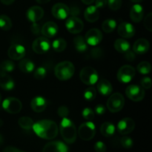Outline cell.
Returning <instances> with one entry per match:
<instances>
[{"instance_id":"cell-1","label":"cell","mask_w":152,"mask_h":152,"mask_svg":"<svg viewBox=\"0 0 152 152\" xmlns=\"http://www.w3.org/2000/svg\"><path fill=\"white\" fill-rule=\"evenodd\" d=\"M32 129L39 137L45 140H53L58 135L59 127L54 121L42 120L34 123Z\"/></svg>"},{"instance_id":"cell-2","label":"cell","mask_w":152,"mask_h":152,"mask_svg":"<svg viewBox=\"0 0 152 152\" xmlns=\"http://www.w3.org/2000/svg\"><path fill=\"white\" fill-rule=\"evenodd\" d=\"M59 131L62 137L65 142L68 144L74 143L77 137V132L76 126L70 119L65 117L60 122Z\"/></svg>"},{"instance_id":"cell-3","label":"cell","mask_w":152,"mask_h":152,"mask_svg":"<svg viewBox=\"0 0 152 152\" xmlns=\"http://www.w3.org/2000/svg\"><path fill=\"white\" fill-rule=\"evenodd\" d=\"M75 72V67L74 64L69 61H63L55 66L54 74L58 80L61 81H66L70 80L74 76Z\"/></svg>"},{"instance_id":"cell-4","label":"cell","mask_w":152,"mask_h":152,"mask_svg":"<svg viewBox=\"0 0 152 152\" xmlns=\"http://www.w3.org/2000/svg\"><path fill=\"white\" fill-rule=\"evenodd\" d=\"M80 78L84 84L93 86L98 82L99 75L94 68L90 66H86L80 71Z\"/></svg>"},{"instance_id":"cell-5","label":"cell","mask_w":152,"mask_h":152,"mask_svg":"<svg viewBox=\"0 0 152 152\" xmlns=\"http://www.w3.org/2000/svg\"><path fill=\"white\" fill-rule=\"evenodd\" d=\"M77 133L81 140L89 141L93 139L96 134V126L92 122L87 121L80 125Z\"/></svg>"},{"instance_id":"cell-6","label":"cell","mask_w":152,"mask_h":152,"mask_svg":"<svg viewBox=\"0 0 152 152\" xmlns=\"http://www.w3.org/2000/svg\"><path fill=\"white\" fill-rule=\"evenodd\" d=\"M125 105V99L123 94L117 92L111 95L107 101V108L111 112H119L123 108Z\"/></svg>"},{"instance_id":"cell-7","label":"cell","mask_w":152,"mask_h":152,"mask_svg":"<svg viewBox=\"0 0 152 152\" xmlns=\"http://www.w3.org/2000/svg\"><path fill=\"white\" fill-rule=\"evenodd\" d=\"M2 108L9 114H19L22 108V103L16 97H7L2 102Z\"/></svg>"},{"instance_id":"cell-8","label":"cell","mask_w":152,"mask_h":152,"mask_svg":"<svg viewBox=\"0 0 152 152\" xmlns=\"http://www.w3.org/2000/svg\"><path fill=\"white\" fill-rule=\"evenodd\" d=\"M135 74H136V71L134 67L129 65H125L119 69L117 76V80L121 83L127 84L133 80Z\"/></svg>"},{"instance_id":"cell-9","label":"cell","mask_w":152,"mask_h":152,"mask_svg":"<svg viewBox=\"0 0 152 152\" xmlns=\"http://www.w3.org/2000/svg\"><path fill=\"white\" fill-rule=\"evenodd\" d=\"M126 94L134 102H140L145 97V90L137 85H130L126 89Z\"/></svg>"},{"instance_id":"cell-10","label":"cell","mask_w":152,"mask_h":152,"mask_svg":"<svg viewBox=\"0 0 152 152\" xmlns=\"http://www.w3.org/2000/svg\"><path fill=\"white\" fill-rule=\"evenodd\" d=\"M51 47L50 40L45 37H40L36 39L32 43V49L37 54H43L50 50Z\"/></svg>"},{"instance_id":"cell-11","label":"cell","mask_w":152,"mask_h":152,"mask_svg":"<svg viewBox=\"0 0 152 152\" xmlns=\"http://www.w3.org/2000/svg\"><path fill=\"white\" fill-rule=\"evenodd\" d=\"M65 28L67 31L73 34H78L83 31V22L77 16H71L65 22Z\"/></svg>"},{"instance_id":"cell-12","label":"cell","mask_w":152,"mask_h":152,"mask_svg":"<svg viewBox=\"0 0 152 152\" xmlns=\"http://www.w3.org/2000/svg\"><path fill=\"white\" fill-rule=\"evenodd\" d=\"M84 38L88 45L96 46L102 42L103 36L100 30L97 28H91L86 33Z\"/></svg>"},{"instance_id":"cell-13","label":"cell","mask_w":152,"mask_h":152,"mask_svg":"<svg viewBox=\"0 0 152 152\" xmlns=\"http://www.w3.org/2000/svg\"><path fill=\"white\" fill-rule=\"evenodd\" d=\"M26 54V49L22 45L15 43L11 45L7 50L9 58L13 60H20L23 59Z\"/></svg>"},{"instance_id":"cell-14","label":"cell","mask_w":152,"mask_h":152,"mask_svg":"<svg viewBox=\"0 0 152 152\" xmlns=\"http://www.w3.org/2000/svg\"><path fill=\"white\" fill-rule=\"evenodd\" d=\"M135 129V122L133 119L126 117L122 119L117 123V129L120 134L126 135L133 132Z\"/></svg>"},{"instance_id":"cell-15","label":"cell","mask_w":152,"mask_h":152,"mask_svg":"<svg viewBox=\"0 0 152 152\" xmlns=\"http://www.w3.org/2000/svg\"><path fill=\"white\" fill-rule=\"evenodd\" d=\"M52 14L56 19L63 20L68 18L70 14V9L64 3H56L52 7Z\"/></svg>"},{"instance_id":"cell-16","label":"cell","mask_w":152,"mask_h":152,"mask_svg":"<svg viewBox=\"0 0 152 152\" xmlns=\"http://www.w3.org/2000/svg\"><path fill=\"white\" fill-rule=\"evenodd\" d=\"M118 34L124 39L132 38L134 36L136 30L132 23L128 22H123L119 25L117 28Z\"/></svg>"},{"instance_id":"cell-17","label":"cell","mask_w":152,"mask_h":152,"mask_svg":"<svg viewBox=\"0 0 152 152\" xmlns=\"http://www.w3.org/2000/svg\"><path fill=\"white\" fill-rule=\"evenodd\" d=\"M44 16V10L39 6H32L29 7L26 12L27 19L33 22H37L42 19Z\"/></svg>"},{"instance_id":"cell-18","label":"cell","mask_w":152,"mask_h":152,"mask_svg":"<svg viewBox=\"0 0 152 152\" xmlns=\"http://www.w3.org/2000/svg\"><path fill=\"white\" fill-rule=\"evenodd\" d=\"M42 152H68V148L61 141H51L45 145Z\"/></svg>"},{"instance_id":"cell-19","label":"cell","mask_w":152,"mask_h":152,"mask_svg":"<svg viewBox=\"0 0 152 152\" xmlns=\"http://www.w3.org/2000/svg\"><path fill=\"white\" fill-rule=\"evenodd\" d=\"M41 33L46 38H52L58 33V25L54 22H48L41 28Z\"/></svg>"},{"instance_id":"cell-20","label":"cell","mask_w":152,"mask_h":152,"mask_svg":"<svg viewBox=\"0 0 152 152\" xmlns=\"http://www.w3.org/2000/svg\"><path fill=\"white\" fill-rule=\"evenodd\" d=\"M150 48V43L147 39L143 38L137 40L133 45V50L137 54H145Z\"/></svg>"},{"instance_id":"cell-21","label":"cell","mask_w":152,"mask_h":152,"mask_svg":"<svg viewBox=\"0 0 152 152\" xmlns=\"http://www.w3.org/2000/svg\"><path fill=\"white\" fill-rule=\"evenodd\" d=\"M31 107L34 112H42L47 107V100L42 96H35L31 100Z\"/></svg>"},{"instance_id":"cell-22","label":"cell","mask_w":152,"mask_h":152,"mask_svg":"<svg viewBox=\"0 0 152 152\" xmlns=\"http://www.w3.org/2000/svg\"><path fill=\"white\" fill-rule=\"evenodd\" d=\"M84 17L86 21L93 23L96 22L99 18V11L95 5H89L85 10Z\"/></svg>"},{"instance_id":"cell-23","label":"cell","mask_w":152,"mask_h":152,"mask_svg":"<svg viewBox=\"0 0 152 152\" xmlns=\"http://www.w3.org/2000/svg\"><path fill=\"white\" fill-rule=\"evenodd\" d=\"M144 10L143 7L139 3L134 4L130 10V17L132 20L135 23L140 22L143 18Z\"/></svg>"},{"instance_id":"cell-24","label":"cell","mask_w":152,"mask_h":152,"mask_svg":"<svg viewBox=\"0 0 152 152\" xmlns=\"http://www.w3.org/2000/svg\"><path fill=\"white\" fill-rule=\"evenodd\" d=\"M97 91L102 96H109L112 93L113 88L111 83L105 79H102L97 83Z\"/></svg>"},{"instance_id":"cell-25","label":"cell","mask_w":152,"mask_h":152,"mask_svg":"<svg viewBox=\"0 0 152 152\" xmlns=\"http://www.w3.org/2000/svg\"><path fill=\"white\" fill-rule=\"evenodd\" d=\"M0 87L4 91H11L15 87V82L6 73H2L0 75Z\"/></svg>"},{"instance_id":"cell-26","label":"cell","mask_w":152,"mask_h":152,"mask_svg":"<svg viewBox=\"0 0 152 152\" xmlns=\"http://www.w3.org/2000/svg\"><path fill=\"white\" fill-rule=\"evenodd\" d=\"M19 63V68L21 71L25 74H29L35 70V64L29 59H20Z\"/></svg>"},{"instance_id":"cell-27","label":"cell","mask_w":152,"mask_h":152,"mask_svg":"<svg viewBox=\"0 0 152 152\" xmlns=\"http://www.w3.org/2000/svg\"><path fill=\"white\" fill-rule=\"evenodd\" d=\"M114 48L120 53H125L129 51L131 48L130 43L124 39H117L114 42Z\"/></svg>"},{"instance_id":"cell-28","label":"cell","mask_w":152,"mask_h":152,"mask_svg":"<svg viewBox=\"0 0 152 152\" xmlns=\"http://www.w3.org/2000/svg\"><path fill=\"white\" fill-rule=\"evenodd\" d=\"M74 45L76 50L79 53H84L88 50V45L86 42V39L83 36H76L74 38Z\"/></svg>"},{"instance_id":"cell-29","label":"cell","mask_w":152,"mask_h":152,"mask_svg":"<svg viewBox=\"0 0 152 152\" xmlns=\"http://www.w3.org/2000/svg\"><path fill=\"white\" fill-rule=\"evenodd\" d=\"M116 127L111 122H105L100 127V132L102 136L105 137H110L115 133Z\"/></svg>"},{"instance_id":"cell-30","label":"cell","mask_w":152,"mask_h":152,"mask_svg":"<svg viewBox=\"0 0 152 152\" xmlns=\"http://www.w3.org/2000/svg\"><path fill=\"white\" fill-rule=\"evenodd\" d=\"M117 28V22L113 19H108L102 22V28L104 32L109 34L113 32Z\"/></svg>"},{"instance_id":"cell-31","label":"cell","mask_w":152,"mask_h":152,"mask_svg":"<svg viewBox=\"0 0 152 152\" xmlns=\"http://www.w3.org/2000/svg\"><path fill=\"white\" fill-rule=\"evenodd\" d=\"M51 46L55 51L58 52V53H60V52H62L63 50H65V49L66 48L67 42L64 39L58 38L52 42Z\"/></svg>"},{"instance_id":"cell-32","label":"cell","mask_w":152,"mask_h":152,"mask_svg":"<svg viewBox=\"0 0 152 152\" xmlns=\"http://www.w3.org/2000/svg\"><path fill=\"white\" fill-rule=\"evenodd\" d=\"M12 28V21L7 15H0V29L2 31H10Z\"/></svg>"},{"instance_id":"cell-33","label":"cell","mask_w":152,"mask_h":152,"mask_svg":"<svg viewBox=\"0 0 152 152\" xmlns=\"http://www.w3.org/2000/svg\"><path fill=\"white\" fill-rule=\"evenodd\" d=\"M18 123H19V126L21 128H22L23 129L25 130H30V129H32L33 125H34V120L29 117H26V116H24V117H20L18 120Z\"/></svg>"},{"instance_id":"cell-34","label":"cell","mask_w":152,"mask_h":152,"mask_svg":"<svg viewBox=\"0 0 152 152\" xmlns=\"http://www.w3.org/2000/svg\"><path fill=\"white\" fill-rule=\"evenodd\" d=\"M137 69L138 72L140 73L141 74L146 75V74H148L151 72V65L150 62H146V61H142V62H140L138 64Z\"/></svg>"},{"instance_id":"cell-35","label":"cell","mask_w":152,"mask_h":152,"mask_svg":"<svg viewBox=\"0 0 152 152\" xmlns=\"http://www.w3.org/2000/svg\"><path fill=\"white\" fill-rule=\"evenodd\" d=\"M1 69L3 73H10L14 71L15 64L11 60H4L1 64Z\"/></svg>"},{"instance_id":"cell-36","label":"cell","mask_w":152,"mask_h":152,"mask_svg":"<svg viewBox=\"0 0 152 152\" xmlns=\"http://www.w3.org/2000/svg\"><path fill=\"white\" fill-rule=\"evenodd\" d=\"M96 96V90L94 87H89L84 92V98L87 101H93Z\"/></svg>"},{"instance_id":"cell-37","label":"cell","mask_w":152,"mask_h":152,"mask_svg":"<svg viewBox=\"0 0 152 152\" xmlns=\"http://www.w3.org/2000/svg\"><path fill=\"white\" fill-rule=\"evenodd\" d=\"M46 75H47V70H46V68L45 67L42 66H40L39 68H37L34 72V78L39 80H43L46 77Z\"/></svg>"},{"instance_id":"cell-38","label":"cell","mask_w":152,"mask_h":152,"mask_svg":"<svg viewBox=\"0 0 152 152\" xmlns=\"http://www.w3.org/2000/svg\"><path fill=\"white\" fill-rule=\"evenodd\" d=\"M82 115H83V118L85 120H88V121H91V120H94V111L90 108H86L83 109V112H82Z\"/></svg>"},{"instance_id":"cell-39","label":"cell","mask_w":152,"mask_h":152,"mask_svg":"<svg viewBox=\"0 0 152 152\" xmlns=\"http://www.w3.org/2000/svg\"><path fill=\"white\" fill-rule=\"evenodd\" d=\"M107 4L112 10H117L121 7L122 0H107Z\"/></svg>"},{"instance_id":"cell-40","label":"cell","mask_w":152,"mask_h":152,"mask_svg":"<svg viewBox=\"0 0 152 152\" xmlns=\"http://www.w3.org/2000/svg\"><path fill=\"white\" fill-rule=\"evenodd\" d=\"M121 145H123V147L126 149H129V148H132L134 145L133 140L131 137L127 136L123 137L121 139Z\"/></svg>"},{"instance_id":"cell-41","label":"cell","mask_w":152,"mask_h":152,"mask_svg":"<svg viewBox=\"0 0 152 152\" xmlns=\"http://www.w3.org/2000/svg\"><path fill=\"white\" fill-rule=\"evenodd\" d=\"M144 26L148 31H152V13H149L144 19Z\"/></svg>"},{"instance_id":"cell-42","label":"cell","mask_w":152,"mask_h":152,"mask_svg":"<svg viewBox=\"0 0 152 152\" xmlns=\"http://www.w3.org/2000/svg\"><path fill=\"white\" fill-rule=\"evenodd\" d=\"M57 114L62 118L68 117V114H69V110H68V107L65 106V105H61L58 108Z\"/></svg>"},{"instance_id":"cell-43","label":"cell","mask_w":152,"mask_h":152,"mask_svg":"<svg viewBox=\"0 0 152 152\" xmlns=\"http://www.w3.org/2000/svg\"><path fill=\"white\" fill-rule=\"evenodd\" d=\"M141 86L142 88L150 89L151 87V80L150 77H145L141 80Z\"/></svg>"},{"instance_id":"cell-44","label":"cell","mask_w":152,"mask_h":152,"mask_svg":"<svg viewBox=\"0 0 152 152\" xmlns=\"http://www.w3.org/2000/svg\"><path fill=\"white\" fill-rule=\"evenodd\" d=\"M94 150L96 152H105L106 151V145L102 141H98L94 144Z\"/></svg>"},{"instance_id":"cell-45","label":"cell","mask_w":152,"mask_h":152,"mask_svg":"<svg viewBox=\"0 0 152 152\" xmlns=\"http://www.w3.org/2000/svg\"><path fill=\"white\" fill-rule=\"evenodd\" d=\"M94 111L96 114H99V115H102V114H105V111H106V108H105V107L103 105H102V104H99V105H96Z\"/></svg>"},{"instance_id":"cell-46","label":"cell","mask_w":152,"mask_h":152,"mask_svg":"<svg viewBox=\"0 0 152 152\" xmlns=\"http://www.w3.org/2000/svg\"><path fill=\"white\" fill-rule=\"evenodd\" d=\"M31 29V32H32L34 34H35V35H38V34L40 33V31H41L40 25H39L37 22H33Z\"/></svg>"},{"instance_id":"cell-47","label":"cell","mask_w":152,"mask_h":152,"mask_svg":"<svg viewBox=\"0 0 152 152\" xmlns=\"http://www.w3.org/2000/svg\"><path fill=\"white\" fill-rule=\"evenodd\" d=\"M95 6L97 8H102L107 5V0H95Z\"/></svg>"},{"instance_id":"cell-48","label":"cell","mask_w":152,"mask_h":152,"mask_svg":"<svg viewBox=\"0 0 152 152\" xmlns=\"http://www.w3.org/2000/svg\"><path fill=\"white\" fill-rule=\"evenodd\" d=\"M3 152H26V151L19 149V148H16V147L7 146L4 148Z\"/></svg>"},{"instance_id":"cell-49","label":"cell","mask_w":152,"mask_h":152,"mask_svg":"<svg viewBox=\"0 0 152 152\" xmlns=\"http://www.w3.org/2000/svg\"><path fill=\"white\" fill-rule=\"evenodd\" d=\"M126 53V56H125V57L126 58V59H127V60L133 61L135 59V57H136V56H135L134 52H132L129 50V51L126 52V53Z\"/></svg>"},{"instance_id":"cell-50","label":"cell","mask_w":152,"mask_h":152,"mask_svg":"<svg viewBox=\"0 0 152 152\" xmlns=\"http://www.w3.org/2000/svg\"><path fill=\"white\" fill-rule=\"evenodd\" d=\"M0 1L2 4H5V5H10V4H13L15 0H0Z\"/></svg>"},{"instance_id":"cell-51","label":"cell","mask_w":152,"mask_h":152,"mask_svg":"<svg viewBox=\"0 0 152 152\" xmlns=\"http://www.w3.org/2000/svg\"><path fill=\"white\" fill-rule=\"evenodd\" d=\"M81 1H83V4H87V5H91V4L94 2L95 0H81Z\"/></svg>"},{"instance_id":"cell-52","label":"cell","mask_w":152,"mask_h":152,"mask_svg":"<svg viewBox=\"0 0 152 152\" xmlns=\"http://www.w3.org/2000/svg\"><path fill=\"white\" fill-rule=\"evenodd\" d=\"M36 1L39 4H46V3L49 2L50 0H36Z\"/></svg>"},{"instance_id":"cell-53","label":"cell","mask_w":152,"mask_h":152,"mask_svg":"<svg viewBox=\"0 0 152 152\" xmlns=\"http://www.w3.org/2000/svg\"><path fill=\"white\" fill-rule=\"evenodd\" d=\"M132 2H134L135 3V4H137V3H140V2H142L143 0H130Z\"/></svg>"},{"instance_id":"cell-54","label":"cell","mask_w":152,"mask_h":152,"mask_svg":"<svg viewBox=\"0 0 152 152\" xmlns=\"http://www.w3.org/2000/svg\"><path fill=\"white\" fill-rule=\"evenodd\" d=\"M3 142H4V138L1 136V134H0V145L3 143Z\"/></svg>"},{"instance_id":"cell-55","label":"cell","mask_w":152,"mask_h":152,"mask_svg":"<svg viewBox=\"0 0 152 152\" xmlns=\"http://www.w3.org/2000/svg\"><path fill=\"white\" fill-rule=\"evenodd\" d=\"M1 94H0V102H1Z\"/></svg>"}]
</instances>
